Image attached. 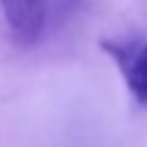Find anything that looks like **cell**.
I'll use <instances>...</instances> for the list:
<instances>
[{"instance_id":"cell-1","label":"cell","mask_w":147,"mask_h":147,"mask_svg":"<svg viewBox=\"0 0 147 147\" xmlns=\"http://www.w3.org/2000/svg\"><path fill=\"white\" fill-rule=\"evenodd\" d=\"M99 48L115 62L133 101L147 108V39L110 37L99 39Z\"/></svg>"},{"instance_id":"cell-2","label":"cell","mask_w":147,"mask_h":147,"mask_svg":"<svg viewBox=\"0 0 147 147\" xmlns=\"http://www.w3.org/2000/svg\"><path fill=\"white\" fill-rule=\"evenodd\" d=\"M5 21L21 44H34L48 21V0H0Z\"/></svg>"}]
</instances>
